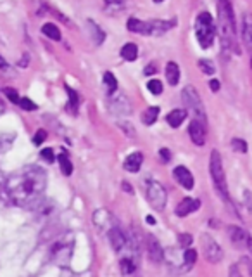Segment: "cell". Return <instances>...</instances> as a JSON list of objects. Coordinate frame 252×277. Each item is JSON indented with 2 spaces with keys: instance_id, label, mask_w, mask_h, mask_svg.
<instances>
[{
  "instance_id": "74e56055",
  "label": "cell",
  "mask_w": 252,
  "mask_h": 277,
  "mask_svg": "<svg viewBox=\"0 0 252 277\" xmlns=\"http://www.w3.org/2000/svg\"><path fill=\"white\" fill-rule=\"evenodd\" d=\"M178 241H180L181 246L188 248V246H190V243H192V236H190V234H181L180 239H178Z\"/></svg>"
},
{
  "instance_id": "d6986e66",
  "label": "cell",
  "mask_w": 252,
  "mask_h": 277,
  "mask_svg": "<svg viewBox=\"0 0 252 277\" xmlns=\"http://www.w3.org/2000/svg\"><path fill=\"white\" fill-rule=\"evenodd\" d=\"M166 80L169 85H178L180 82V68H178L176 62H168L166 66Z\"/></svg>"
},
{
  "instance_id": "484cf974",
  "label": "cell",
  "mask_w": 252,
  "mask_h": 277,
  "mask_svg": "<svg viewBox=\"0 0 252 277\" xmlns=\"http://www.w3.org/2000/svg\"><path fill=\"white\" fill-rule=\"evenodd\" d=\"M242 35H244V40H246L247 44H252V16L251 14H246V16H244Z\"/></svg>"
},
{
  "instance_id": "cb8c5ba5",
  "label": "cell",
  "mask_w": 252,
  "mask_h": 277,
  "mask_svg": "<svg viewBox=\"0 0 252 277\" xmlns=\"http://www.w3.org/2000/svg\"><path fill=\"white\" fill-rule=\"evenodd\" d=\"M157 116H159V108L157 106H154V108H149V110H145V113L142 114V121H143V125H152V123H156V120H157Z\"/></svg>"
},
{
  "instance_id": "2e32d148",
  "label": "cell",
  "mask_w": 252,
  "mask_h": 277,
  "mask_svg": "<svg viewBox=\"0 0 252 277\" xmlns=\"http://www.w3.org/2000/svg\"><path fill=\"white\" fill-rule=\"evenodd\" d=\"M142 163H143V154L142 153H131L125 160L123 166L126 171H129V173H136V171L140 170V166H142Z\"/></svg>"
},
{
  "instance_id": "e575fe53",
  "label": "cell",
  "mask_w": 252,
  "mask_h": 277,
  "mask_svg": "<svg viewBox=\"0 0 252 277\" xmlns=\"http://www.w3.org/2000/svg\"><path fill=\"white\" fill-rule=\"evenodd\" d=\"M199 66H201V69L206 73V75H212V73L216 71V69H214V64H212L211 61H206V59L199 61Z\"/></svg>"
},
{
  "instance_id": "7c38bea8",
  "label": "cell",
  "mask_w": 252,
  "mask_h": 277,
  "mask_svg": "<svg viewBox=\"0 0 252 277\" xmlns=\"http://www.w3.org/2000/svg\"><path fill=\"white\" fill-rule=\"evenodd\" d=\"M147 250H149V258L156 264H161L164 260V250L161 248L159 241L156 237L149 236L147 237Z\"/></svg>"
},
{
  "instance_id": "ac0fdd59",
  "label": "cell",
  "mask_w": 252,
  "mask_h": 277,
  "mask_svg": "<svg viewBox=\"0 0 252 277\" xmlns=\"http://www.w3.org/2000/svg\"><path fill=\"white\" fill-rule=\"evenodd\" d=\"M230 274L232 276H252V260H249V258H242L239 264L233 265Z\"/></svg>"
},
{
  "instance_id": "7bdbcfd3",
  "label": "cell",
  "mask_w": 252,
  "mask_h": 277,
  "mask_svg": "<svg viewBox=\"0 0 252 277\" xmlns=\"http://www.w3.org/2000/svg\"><path fill=\"white\" fill-rule=\"evenodd\" d=\"M145 73H147V75H150V73H156V66H152V64L147 66V68H145Z\"/></svg>"
},
{
  "instance_id": "83f0119b",
  "label": "cell",
  "mask_w": 252,
  "mask_h": 277,
  "mask_svg": "<svg viewBox=\"0 0 252 277\" xmlns=\"http://www.w3.org/2000/svg\"><path fill=\"white\" fill-rule=\"evenodd\" d=\"M66 92H68V96H69V104H68V110H71L73 113H76V110H78V104H80L78 94H76L73 89H69V87H66Z\"/></svg>"
},
{
  "instance_id": "44dd1931",
  "label": "cell",
  "mask_w": 252,
  "mask_h": 277,
  "mask_svg": "<svg viewBox=\"0 0 252 277\" xmlns=\"http://www.w3.org/2000/svg\"><path fill=\"white\" fill-rule=\"evenodd\" d=\"M42 33L50 38V40H55V42L61 40V31H59V28L55 26L54 23H45L43 26H42Z\"/></svg>"
},
{
  "instance_id": "7a4b0ae2",
  "label": "cell",
  "mask_w": 252,
  "mask_h": 277,
  "mask_svg": "<svg viewBox=\"0 0 252 277\" xmlns=\"http://www.w3.org/2000/svg\"><path fill=\"white\" fill-rule=\"evenodd\" d=\"M218 24L223 45L226 49H237L235 16H233L232 3L228 0H219L218 2Z\"/></svg>"
},
{
  "instance_id": "9c48e42d",
  "label": "cell",
  "mask_w": 252,
  "mask_h": 277,
  "mask_svg": "<svg viewBox=\"0 0 252 277\" xmlns=\"http://www.w3.org/2000/svg\"><path fill=\"white\" fill-rule=\"evenodd\" d=\"M228 237L235 246L249 248V250H252V237L249 236V232H246V230L240 229V227L230 225L228 227Z\"/></svg>"
},
{
  "instance_id": "836d02e7",
  "label": "cell",
  "mask_w": 252,
  "mask_h": 277,
  "mask_svg": "<svg viewBox=\"0 0 252 277\" xmlns=\"http://www.w3.org/2000/svg\"><path fill=\"white\" fill-rule=\"evenodd\" d=\"M19 106H21V110H24V111H35L37 110V104H35L33 101L28 99V97H21Z\"/></svg>"
},
{
  "instance_id": "ee69618b",
  "label": "cell",
  "mask_w": 252,
  "mask_h": 277,
  "mask_svg": "<svg viewBox=\"0 0 252 277\" xmlns=\"http://www.w3.org/2000/svg\"><path fill=\"white\" fill-rule=\"evenodd\" d=\"M123 189H126V191H128V192H129V194H131V192H133V191H131V187H129V185H128V184H123Z\"/></svg>"
},
{
  "instance_id": "e0dca14e",
  "label": "cell",
  "mask_w": 252,
  "mask_h": 277,
  "mask_svg": "<svg viewBox=\"0 0 252 277\" xmlns=\"http://www.w3.org/2000/svg\"><path fill=\"white\" fill-rule=\"evenodd\" d=\"M111 222H113V217H111V213L107 212V210L102 208L93 213V223H95V227H99V229L111 227Z\"/></svg>"
},
{
  "instance_id": "5b68a950",
  "label": "cell",
  "mask_w": 252,
  "mask_h": 277,
  "mask_svg": "<svg viewBox=\"0 0 252 277\" xmlns=\"http://www.w3.org/2000/svg\"><path fill=\"white\" fill-rule=\"evenodd\" d=\"M209 170H211V177H212V182H214L216 191L219 192V196H223V198L228 201V185H226L225 170H223V160H221V154H219L216 149L211 153Z\"/></svg>"
},
{
  "instance_id": "52a82bcc",
  "label": "cell",
  "mask_w": 252,
  "mask_h": 277,
  "mask_svg": "<svg viewBox=\"0 0 252 277\" xmlns=\"http://www.w3.org/2000/svg\"><path fill=\"white\" fill-rule=\"evenodd\" d=\"M147 199H149V203L152 205L154 210H157V212L164 210V206L168 203V194L166 189L163 187V184H159L157 180L147 182Z\"/></svg>"
},
{
  "instance_id": "8fae6325",
  "label": "cell",
  "mask_w": 252,
  "mask_h": 277,
  "mask_svg": "<svg viewBox=\"0 0 252 277\" xmlns=\"http://www.w3.org/2000/svg\"><path fill=\"white\" fill-rule=\"evenodd\" d=\"M173 175H174V178H176L178 184L183 185L187 191L194 189V184H195L194 175L190 173V170H188L187 166H176L174 168V171H173Z\"/></svg>"
},
{
  "instance_id": "d4e9b609",
  "label": "cell",
  "mask_w": 252,
  "mask_h": 277,
  "mask_svg": "<svg viewBox=\"0 0 252 277\" xmlns=\"http://www.w3.org/2000/svg\"><path fill=\"white\" fill-rule=\"evenodd\" d=\"M88 26H90V33H92L93 42H95L97 45H100L104 42V38H106V33H104L99 24H95L93 21H88Z\"/></svg>"
},
{
  "instance_id": "3957f363",
  "label": "cell",
  "mask_w": 252,
  "mask_h": 277,
  "mask_svg": "<svg viewBox=\"0 0 252 277\" xmlns=\"http://www.w3.org/2000/svg\"><path fill=\"white\" fill-rule=\"evenodd\" d=\"M174 19L171 21H140L136 17H129L128 19V30L131 33H138V35H163L166 31H169L171 28L174 26Z\"/></svg>"
},
{
  "instance_id": "8d00e7d4",
  "label": "cell",
  "mask_w": 252,
  "mask_h": 277,
  "mask_svg": "<svg viewBox=\"0 0 252 277\" xmlns=\"http://www.w3.org/2000/svg\"><path fill=\"white\" fill-rule=\"evenodd\" d=\"M45 139H47V132H45V130H38L37 134H35V139H33V142L37 144V146H40V144L43 142Z\"/></svg>"
},
{
  "instance_id": "603a6c76",
  "label": "cell",
  "mask_w": 252,
  "mask_h": 277,
  "mask_svg": "<svg viewBox=\"0 0 252 277\" xmlns=\"http://www.w3.org/2000/svg\"><path fill=\"white\" fill-rule=\"evenodd\" d=\"M104 87H106V90H107V94L109 96H113L114 92H116V89H118V80H116V76L113 75V73H104Z\"/></svg>"
},
{
  "instance_id": "4fadbf2b",
  "label": "cell",
  "mask_w": 252,
  "mask_h": 277,
  "mask_svg": "<svg viewBox=\"0 0 252 277\" xmlns=\"http://www.w3.org/2000/svg\"><path fill=\"white\" fill-rule=\"evenodd\" d=\"M199 206H201V201H199V199L185 198L178 203L174 213H176L178 217H187V215H190V213H194L195 210H199Z\"/></svg>"
},
{
  "instance_id": "4316f807",
  "label": "cell",
  "mask_w": 252,
  "mask_h": 277,
  "mask_svg": "<svg viewBox=\"0 0 252 277\" xmlns=\"http://www.w3.org/2000/svg\"><path fill=\"white\" fill-rule=\"evenodd\" d=\"M59 163H61L62 173H64V175H71L73 173V165H71V161H69V158H68V154H66V153L59 154Z\"/></svg>"
},
{
  "instance_id": "6da1fadb",
  "label": "cell",
  "mask_w": 252,
  "mask_h": 277,
  "mask_svg": "<svg viewBox=\"0 0 252 277\" xmlns=\"http://www.w3.org/2000/svg\"><path fill=\"white\" fill-rule=\"evenodd\" d=\"M45 187H47V175L38 166H26L21 171H16L7 180L5 189L14 205L21 208H37L42 203Z\"/></svg>"
},
{
  "instance_id": "ba28073f",
  "label": "cell",
  "mask_w": 252,
  "mask_h": 277,
  "mask_svg": "<svg viewBox=\"0 0 252 277\" xmlns=\"http://www.w3.org/2000/svg\"><path fill=\"white\" fill-rule=\"evenodd\" d=\"M201 243H202V250H204L206 260H209L211 264H218V262L223 260V250H221V246H219V244L216 243L212 237L202 236Z\"/></svg>"
},
{
  "instance_id": "d590c367",
  "label": "cell",
  "mask_w": 252,
  "mask_h": 277,
  "mask_svg": "<svg viewBox=\"0 0 252 277\" xmlns=\"http://www.w3.org/2000/svg\"><path fill=\"white\" fill-rule=\"evenodd\" d=\"M40 156H42V160H45L47 163H54V160H55V154L52 149H43L40 153Z\"/></svg>"
},
{
  "instance_id": "7402d4cb",
  "label": "cell",
  "mask_w": 252,
  "mask_h": 277,
  "mask_svg": "<svg viewBox=\"0 0 252 277\" xmlns=\"http://www.w3.org/2000/svg\"><path fill=\"white\" fill-rule=\"evenodd\" d=\"M136 55H138V47L135 44H126L123 49H121V57L125 61H135Z\"/></svg>"
},
{
  "instance_id": "f546056e",
  "label": "cell",
  "mask_w": 252,
  "mask_h": 277,
  "mask_svg": "<svg viewBox=\"0 0 252 277\" xmlns=\"http://www.w3.org/2000/svg\"><path fill=\"white\" fill-rule=\"evenodd\" d=\"M183 262H185V265H187V267H192V265L197 262V251L192 250V248H187V250H185V253H183Z\"/></svg>"
},
{
  "instance_id": "f35d334b",
  "label": "cell",
  "mask_w": 252,
  "mask_h": 277,
  "mask_svg": "<svg viewBox=\"0 0 252 277\" xmlns=\"http://www.w3.org/2000/svg\"><path fill=\"white\" fill-rule=\"evenodd\" d=\"M244 203H246L247 210H251V212H252V192L251 191L244 192Z\"/></svg>"
},
{
  "instance_id": "d6a6232c",
  "label": "cell",
  "mask_w": 252,
  "mask_h": 277,
  "mask_svg": "<svg viewBox=\"0 0 252 277\" xmlns=\"http://www.w3.org/2000/svg\"><path fill=\"white\" fill-rule=\"evenodd\" d=\"M3 92V96H7V99L10 101V103H14V104H19V101H21V97L17 96V92L14 89H9V87H5V89L2 90Z\"/></svg>"
},
{
  "instance_id": "f6af8a7d",
  "label": "cell",
  "mask_w": 252,
  "mask_h": 277,
  "mask_svg": "<svg viewBox=\"0 0 252 277\" xmlns=\"http://www.w3.org/2000/svg\"><path fill=\"white\" fill-rule=\"evenodd\" d=\"M147 222H149V223H152V225H154V223H156V220H154L152 217H147Z\"/></svg>"
},
{
  "instance_id": "8992f818",
  "label": "cell",
  "mask_w": 252,
  "mask_h": 277,
  "mask_svg": "<svg viewBox=\"0 0 252 277\" xmlns=\"http://www.w3.org/2000/svg\"><path fill=\"white\" fill-rule=\"evenodd\" d=\"M181 101H183L187 111H190L192 116L195 120H201L202 123H208V118H206V110L204 104H202L201 97H199V92L194 89V87H185L183 92H181Z\"/></svg>"
},
{
  "instance_id": "bcb514c9",
  "label": "cell",
  "mask_w": 252,
  "mask_h": 277,
  "mask_svg": "<svg viewBox=\"0 0 252 277\" xmlns=\"http://www.w3.org/2000/svg\"><path fill=\"white\" fill-rule=\"evenodd\" d=\"M154 2H156V3H161V2H164V0H154Z\"/></svg>"
},
{
  "instance_id": "ab89813d",
  "label": "cell",
  "mask_w": 252,
  "mask_h": 277,
  "mask_svg": "<svg viewBox=\"0 0 252 277\" xmlns=\"http://www.w3.org/2000/svg\"><path fill=\"white\" fill-rule=\"evenodd\" d=\"M159 156L163 161H169L171 160V154H169V149H161L159 151Z\"/></svg>"
},
{
  "instance_id": "1f68e13d",
  "label": "cell",
  "mask_w": 252,
  "mask_h": 277,
  "mask_svg": "<svg viewBox=\"0 0 252 277\" xmlns=\"http://www.w3.org/2000/svg\"><path fill=\"white\" fill-rule=\"evenodd\" d=\"M232 147L235 149V153H247V144L244 139H233L232 140Z\"/></svg>"
},
{
  "instance_id": "60d3db41",
  "label": "cell",
  "mask_w": 252,
  "mask_h": 277,
  "mask_svg": "<svg viewBox=\"0 0 252 277\" xmlns=\"http://www.w3.org/2000/svg\"><path fill=\"white\" fill-rule=\"evenodd\" d=\"M209 85H211L212 92H218V90H219V82H218V80H211V82H209Z\"/></svg>"
},
{
  "instance_id": "ffe728a7",
  "label": "cell",
  "mask_w": 252,
  "mask_h": 277,
  "mask_svg": "<svg viewBox=\"0 0 252 277\" xmlns=\"http://www.w3.org/2000/svg\"><path fill=\"white\" fill-rule=\"evenodd\" d=\"M185 118H187V111L185 110H173L168 114V123L173 128H178L185 121Z\"/></svg>"
},
{
  "instance_id": "f1b7e54d",
  "label": "cell",
  "mask_w": 252,
  "mask_h": 277,
  "mask_svg": "<svg viewBox=\"0 0 252 277\" xmlns=\"http://www.w3.org/2000/svg\"><path fill=\"white\" fill-rule=\"evenodd\" d=\"M135 269H136V264L133 258L126 257L121 260V272H123V274H131V272H135Z\"/></svg>"
},
{
  "instance_id": "30bf717a",
  "label": "cell",
  "mask_w": 252,
  "mask_h": 277,
  "mask_svg": "<svg viewBox=\"0 0 252 277\" xmlns=\"http://www.w3.org/2000/svg\"><path fill=\"white\" fill-rule=\"evenodd\" d=\"M188 134H190V139L194 144L197 146H204L206 142V123H202L201 120H192L190 127H188Z\"/></svg>"
},
{
  "instance_id": "b9f144b4",
  "label": "cell",
  "mask_w": 252,
  "mask_h": 277,
  "mask_svg": "<svg viewBox=\"0 0 252 277\" xmlns=\"http://www.w3.org/2000/svg\"><path fill=\"white\" fill-rule=\"evenodd\" d=\"M107 5H123L125 0H106Z\"/></svg>"
},
{
  "instance_id": "9a60e30c",
  "label": "cell",
  "mask_w": 252,
  "mask_h": 277,
  "mask_svg": "<svg viewBox=\"0 0 252 277\" xmlns=\"http://www.w3.org/2000/svg\"><path fill=\"white\" fill-rule=\"evenodd\" d=\"M111 106V111H113L114 114H129L131 113V104H129V101L126 99L125 96H116L111 99L109 103Z\"/></svg>"
},
{
  "instance_id": "7dc6e473",
  "label": "cell",
  "mask_w": 252,
  "mask_h": 277,
  "mask_svg": "<svg viewBox=\"0 0 252 277\" xmlns=\"http://www.w3.org/2000/svg\"><path fill=\"white\" fill-rule=\"evenodd\" d=\"M251 64H252V62H251Z\"/></svg>"
},
{
  "instance_id": "4dcf8cb0",
  "label": "cell",
  "mask_w": 252,
  "mask_h": 277,
  "mask_svg": "<svg viewBox=\"0 0 252 277\" xmlns=\"http://www.w3.org/2000/svg\"><path fill=\"white\" fill-rule=\"evenodd\" d=\"M147 89H149V92H152L154 96H159V94L163 92V83H161L159 80H150V82L147 83Z\"/></svg>"
},
{
  "instance_id": "277c9868",
  "label": "cell",
  "mask_w": 252,
  "mask_h": 277,
  "mask_svg": "<svg viewBox=\"0 0 252 277\" xmlns=\"http://www.w3.org/2000/svg\"><path fill=\"white\" fill-rule=\"evenodd\" d=\"M216 35L214 21L209 12H201L195 19V37L202 49H209L212 45Z\"/></svg>"
},
{
  "instance_id": "5bb4252c",
  "label": "cell",
  "mask_w": 252,
  "mask_h": 277,
  "mask_svg": "<svg viewBox=\"0 0 252 277\" xmlns=\"http://www.w3.org/2000/svg\"><path fill=\"white\" fill-rule=\"evenodd\" d=\"M109 241H111L113 250L116 251V253H120V251L125 250L126 243H128V236H125L118 227H113V229L109 230Z\"/></svg>"
}]
</instances>
